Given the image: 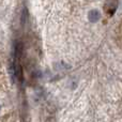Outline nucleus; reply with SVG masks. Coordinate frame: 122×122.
Masks as SVG:
<instances>
[{"label":"nucleus","mask_w":122,"mask_h":122,"mask_svg":"<svg viewBox=\"0 0 122 122\" xmlns=\"http://www.w3.org/2000/svg\"><path fill=\"white\" fill-rule=\"evenodd\" d=\"M100 18H101V13L99 10H91L88 13V19L91 23H97L100 20Z\"/></svg>","instance_id":"nucleus-1"},{"label":"nucleus","mask_w":122,"mask_h":122,"mask_svg":"<svg viewBox=\"0 0 122 122\" xmlns=\"http://www.w3.org/2000/svg\"><path fill=\"white\" fill-rule=\"evenodd\" d=\"M27 18H28V11L26 10V9H24V11H23V16H21V24H23V25L26 23Z\"/></svg>","instance_id":"nucleus-2"}]
</instances>
